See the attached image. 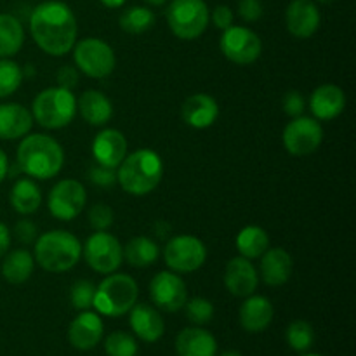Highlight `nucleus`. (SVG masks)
Segmentation results:
<instances>
[{
    "mask_svg": "<svg viewBox=\"0 0 356 356\" xmlns=\"http://www.w3.org/2000/svg\"><path fill=\"white\" fill-rule=\"evenodd\" d=\"M30 33L45 54L63 58L72 52L75 45L79 23L68 3L61 0H45L31 13Z\"/></svg>",
    "mask_w": 356,
    "mask_h": 356,
    "instance_id": "1",
    "label": "nucleus"
},
{
    "mask_svg": "<svg viewBox=\"0 0 356 356\" xmlns=\"http://www.w3.org/2000/svg\"><path fill=\"white\" fill-rule=\"evenodd\" d=\"M17 146L16 165L28 177L47 181L61 172L65 165L63 146L47 134H30L21 138Z\"/></svg>",
    "mask_w": 356,
    "mask_h": 356,
    "instance_id": "2",
    "label": "nucleus"
},
{
    "mask_svg": "<svg viewBox=\"0 0 356 356\" xmlns=\"http://www.w3.org/2000/svg\"><path fill=\"white\" fill-rule=\"evenodd\" d=\"M163 177L162 156L148 148L125 155L117 167V181L122 190L134 197H145L155 191Z\"/></svg>",
    "mask_w": 356,
    "mask_h": 356,
    "instance_id": "3",
    "label": "nucleus"
},
{
    "mask_svg": "<svg viewBox=\"0 0 356 356\" xmlns=\"http://www.w3.org/2000/svg\"><path fill=\"white\" fill-rule=\"evenodd\" d=\"M82 256V243L73 233L52 229L35 240L33 257L42 270L49 273H65L76 266Z\"/></svg>",
    "mask_w": 356,
    "mask_h": 356,
    "instance_id": "4",
    "label": "nucleus"
},
{
    "mask_svg": "<svg viewBox=\"0 0 356 356\" xmlns=\"http://www.w3.org/2000/svg\"><path fill=\"white\" fill-rule=\"evenodd\" d=\"M138 282L131 275L115 271L96 287L92 308L99 315L117 318L131 312L132 306L138 302Z\"/></svg>",
    "mask_w": 356,
    "mask_h": 356,
    "instance_id": "5",
    "label": "nucleus"
},
{
    "mask_svg": "<svg viewBox=\"0 0 356 356\" xmlns=\"http://www.w3.org/2000/svg\"><path fill=\"white\" fill-rule=\"evenodd\" d=\"M76 115V97L73 90L63 87H47L31 103V117L45 129H63L73 122Z\"/></svg>",
    "mask_w": 356,
    "mask_h": 356,
    "instance_id": "6",
    "label": "nucleus"
},
{
    "mask_svg": "<svg viewBox=\"0 0 356 356\" xmlns=\"http://www.w3.org/2000/svg\"><path fill=\"white\" fill-rule=\"evenodd\" d=\"M167 24L181 40H197L205 33L211 21L205 0H172L167 7Z\"/></svg>",
    "mask_w": 356,
    "mask_h": 356,
    "instance_id": "7",
    "label": "nucleus"
},
{
    "mask_svg": "<svg viewBox=\"0 0 356 356\" xmlns=\"http://www.w3.org/2000/svg\"><path fill=\"white\" fill-rule=\"evenodd\" d=\"M73 61L79 72L90 79H106L117 66V56L108 42L97 37H87L73 45Z\"/></svg>",
    "mask_w": 356,
    "mask_h": 356,
    "instance_id": "8",
    "label": "nucleus"
},
{
    "mask_svg": "<svg viewBox=\"0 0 356 356\" xmlns=\"http://www.w3.org/2000/svg\"><path fill=\"white\" fill-rule=\"evenodd\" d=\"M82 254L87 266L99 275L115 273L124 261V247L108 232L92 233L82 245Z\"/></svg>",
    "mask_w": 356,
    "mask_h": 356,
    "instance_id": "9",
    "label": "nucleus"
},
{
    "mask_svg": "<svg viewBox=\"0 0 356 356\" xmlns=\"http://www.w3.org/2000/svg\"><path fill=\"white\" fill-rule=\"evenodd\" d=\"M163 261L174 273H193L207 261V247L198 236L177 235L167 242Z\"/></svg>",
    "mask_w": 356,
    "mask_h": 356,
    "instance_id": "10",
    "label": "nucleus"
},
{
    "mask_svg": "<svg viewBox=\"0 0 356 356\" xmlns=\"http://www.w3.org/2000/svg\"><path fill=\"white\" fill-rule=\"evenodd\" d=\"M219 49L228 61L235 65L245 66L252 65L261 58L263 52V42L259 35L247 26L232 24L226 28L219 40Z\"/></svg>",
    "mask_w": 356,
    "mask_h": 356,
    "instance_id": "11",
    "label": "nucleus"
},
{
    "mask_svg": "<svg viewBox=\"0 0 356 356\" xmlns=\"http://www.w3.org/2000/svg\"><path fill=\"white\" fill-rule=\"evenodd\" d=\"M284 148L294 156H308L320 148L323 141V129L316 118L296 117L289 122L282 134Z\"/></svg>",
    "mask_w": 356,
    "mask_h": 356,
    "instance_id": "12",
    "label": "nucleus"
},
{
    "mask_svg": "<svg viewBox=\"0 0 356 356\" xmlns=\"http://www.w3.org/2000/svg\"><path fill=\"white\" fill-rule=\"evenodd\" d=\"M87 204V191L76 179H61L52 186L47 207L52 218L59 221H73Z\"/></svg>",
    "mask_w": 356,
    "mask_h": 356,
    "instance_id": "13",
    "label": "nucleus"
},
{
    "mask_svg": "<svg viewBox=\"0 0 356 356\" xmlns=\"http://www.w3.org/2000/svg\"><path fill=\"white\" fill-rule=\"evenodd\" d=\"M149 298L153 305L162 312H179L188 301L186 284L174 271H160L149 282Z\"/></svg>",
    "mask_w": 356,
    "mask_h": 356,
    "instance_id": "14",
    "label": "nucleus"
},
{
    "mask_svg": "<svg viewBox=\"0 0 356 356\" xmlns=\"http://www.w3.org/2000/svg\"><path fill=\"white\" fill-rule=\"evenodd\" d=\"M322 14L313 0H292L285 10V24L292 37L309 38L318 31Z\"/></svg>",
    "mask_w": 356,
    "mask_h": 356,
    "instance_id": "15",
    "label": "nucleus"
},
{
    "mask_svg": "<svg viewBox=\"0 0 356 356\" xmlns=\"http://www.w3.org/2000/svg\"><path fill=\"white\" fill-rule=\"evenodd\" d=\"M257 284H259V275L252 261L242 256L228 261L225 270V285L229 294L236 298H249L256 292Z\"/></svg>",
    "mask_w": 356,
    "mask_h": 356,
    "instance_id": "16",
    "label": "nucleus"
},
{
    "mask_svg": "<svg viewBox=\"0 0 356 356\" xmlns=\"http://www.w3.org/2000/svg\"><path fill=\"white\" fill-rule=\"evenodd\" d=\"M127 155V139L117 129H103L92 141V156L96 163L117 169Z\"/></svg>",
    "mask_w": 356,
    "mask_h": 356,
    "instance_id": "17",
    "label": "nucleus"
},
{
    "mask_svg": "<svg viewBox=\"0 0 356 356\" xmlns=\"http://www.w3.org/2000/svg\"><path fill=\"white\" fill-rule=\"evenodd\" d=\"M308 106L316 120H334L346 108V94L339 86L323 83V86L316 87L313 90L312 96H309Z\"/></svg>",
    "mask_w": 356,
    "mask_h": 356,
    "instance_id": "18",
    "label": "nucleus"
},
{
    "mask_svg": "<svg viewBox=\"0 0 356 356\" xmlns=\"http://www.w3.org/2000/svg\"><path fill=\"white\" fill-rule=\"evenodd\" d=\"M103 330L104 327L99 313H94L87 309V312L80 313L72 322V325L68 329V339L72 343V346L76 348V350H92L103 339Z\"/></svg>",
    "mask_w": 356,
    "mask_h": 356,
    "instance_id": "19",
    "label": "nucleus"
},
{
    "mask_svg": "<svg viewBox=\"0 0 356 356\" xmlns=\"http://www.w3.org/2000/svg\"><path fill=\"white\" fill-rule=\"evenodd\" d=\"M181 115H183L186 125L202 131V129H209L216 124L219 117V104L211 94L198 92L186 97L183 108H181Z\"/></svg>",
    "mask_w": 356,
    "mask_h": 356,
    "instance_id": "20",
    "label": "nucleus"
},
{
    "mask_svg": "<svg viewBox=\"0 0 356 356\" xmlns=\"http://www.w3.org/2000/svg\"><path fill=\"white\" fill-rule=\"evenodd\" d=\"M129 323L136 336L145 343H156L165 332V323L159 309L145 302L132 306L129 312Z\"/></svg>",
    "mask_w": 356,
    "mask_h": 356,
    "instance_id": "21",
    "label": "nucleus"
},
{
    "mask_svg": "<svg viewBox=\"0 0 356 356\" xmlns=\"http://www.w3.org/2000/svg\"><path fill=\"white\" fill-rule=\"evenodd\" d=\"M261 278L270 287H280L291 280L294 261L292 256L282 247H270L261 256Z\"/></svg>",
    "mask_w": 356,
    "mask_h": 356,
    "instance_id": "22",
    "label": "nucleus"
},
{
    "mask_svg": "<svg viewBox=\"0 0 356 356\" xmlns=\"http://www.w3.org/2000/svg\"><path fill=\"white\" fill-rule=\"evenodd\" d=\"M33 117L28 108L19 103L0 104V139L14 141L21 139L33 127Z\"/></svg>",
    "mask_w": 356,
    "mask_h": 356,
    "instance_id": "23",
    "label": "nucleus"
},
{
    "mask_svg": "<svg viewBox=\"0 0 356 356\" xmlns=\"http://www.w3.org/2000/svg\"><path fill=\"white\" fill-rule=\"evenodd\" d=\"M273 315L275 309L270 299L264 298V296L250 294L240 306V325L247 332H263L273 322Z\"/></svg>",
    "mask_w": 356,
    "mask_h": 356,
    "instance_id": "24",
    "label": "nucleus"
},
{
    "mask_svg": "<svg viewBox=\"0 0 356 356\" xmlns=\"http://www.w3.org/2000/svg\"><path fill=\"white\" fill-rule=\"evenodd\" d=\"M76 111H80L83 120L92 127H103L113 117V104L106 94L101 90L89 89L76 101Z\"/></svg>",
    "mask_w": 356,
    "mask_h": 356,
    "instance_id": "25",
    "label": "nucleus"
},
{
    "mask_svg": "<svg viewBox=\"0 0 356 356\" xmlns=\"http://www.w3.org/2000/svg\"><path fill=\"white\" fill-rule=\"evenodd\" d=\"M176 351L179 356H216L218 343L209 330L188 327L177 336Z\"/></svg>",
    "mask_w": 356,
    "mask_h": 356,
    "instance_id": "26",
    "label": "nucleus"
},
{
    "mask_svg": "<svg viewBox=\"0 0 356 356\" xmlns=\"http://www.w3.org/2000/svg\"><path fill=\"white\" fill-rule=\"evenodd\" d=\"M35 270V257L26 249L10 250L9 254L3 256L2 261V277L9 284L19 285L30 280Z\"/></svg>",
    "mask_w": 356,
    "mask_h": 356,
    "instance_id": "27",
    "label": "nucleus"
},
{
    "mask_svg": "<svg viewBox=\"0 0 356 356\" xmlns=\"http://www.w3.org/2000/svg\"><path fill=\"white\" fill-rule=\"evenodd\" d=\"M10 205L21 216H30L38 211L42 204V191L30 177H21L10 190Z\"/></svg>",
    "mask_w": 356,
    "mask_h": 356,
    "instance_id": "28",
    "label": "nucleus"
},
{
    "mask_svg": "<svg viewBox=\"0 0 356 356\" xmlns=\"http://www.w3.org/2000/svg\"><path fill=\"white\" fill-rule=\"evenodd\" d=\"M236 250L240 256L247 259H259L270 249V235L264 228L256 225H249L240 229L236 235Z\"/></svg>",
    "mask_w": 356,
    "mask_h": 356,
    "instance_id": "29",
    "label": "nucleus"
},
{
    "mask_svg": "<svg viewBox=\"0 0 356 356\" xmlns=\"http://www.w3.org/2000/svg\"><path fill=\"white\" fill-rule=\"evenodd\" d=\"M124 257L134 268L153 266L160 257V247L148 236H134L124 247Z\"/></svg>",
    "mask_w": 356,
    "mask_h": 356,
    "instance_id": "30",
    "label": "nucleus"
},
{
    "mask_svg": "<svg viewBox=\"0 0 356 356\" xmlns=\"http://www.w3.org/2000/svg\"><path fill=\"white\" fill-rule=\"evenodd\" d=\"M24 44L21 21L13 14H0V58H13Z\"/></svg>",
    "mask_w": 356,
    "mask_h": 356,
    "instance_id": "31",
    "label": "nucleus"
},
{
    "mask_svg": "<svg viewBox=\"0 0 356 356\" xmlns=\"http://www.w3.org/2000/svg\"><path fill=\"white\" fill-rule=\"evenodd\" d=\"M155 13L149 7L132 6L125 9L118 17V24L125 33L141 35L155 26Z\"/></svg>",
    "mask_w": 356,
    "mask_h": 356,
    "instance_id": "32",
    "label": "nucleus"
},
{
    "mask_svg": "<svg viewBox=\"0 0 356 356\" xmlns=\"http://www.w3.org/2000/svg\"><path fill=\"white\" fill-rule=\"evenodd\" d=\"M24 73L16 61L9 58H0V99L9 97L23 83Z\"/></svg>",
    "mask_w": 356,
    "mask_h": 356,
    "instance_id": "33",
    "label": "nucleus"
},
{
    "mask_svg": "<svg viewBox=\"0 0 356 356\" xmlns=\"http://www.w3.org/2000/svg\"><path fill=\"white\" fill-rule=\"evenodd\" d=\"M285 337H287V343L292 350L305 353L315 343V330H313L312 323L305 322V320H296L287 327Z\"/></svg>",
    "mask_w": 356,
    "mask_h": 356,
    "instance_id": "34",
    "label": "nucleus"
},
{
    "mask_svg": "<svg viewBox=\"0 0 356 356\" xmlns=\"http://www.w3.org/2000/svg\"><path fill=\"white\" fill-rule=\"evenodd\" d=\"M104 350L108 356H136L138 355V343L131 334L113 332L106 337Z\"/></svg>",
    "mask_w": 356,
    "mask_h": 356,
    "instance_id": "35",
    "label": "nucleus"
},
{
    "mask_svg": "<svg viewBox=\"0 0 356 356\" xmlns=\"http://www.w3.org/2000/svg\"><path fill=\"white\" fill-rule=\"evenodd\" d=\"M94 294H96V285L90 280H76L72 285V292H70V301L72 306L79 312H87L92 308Z\"/></svg>",
    "mask_w": 356,
    "mask_h": 356,
    "instance_id": "36",
    "label": "nucleus"
},
{
    "mask_svg": "<svg viewBox=\"0 0 356 356\" xmlns=\"http://www.w3.org/2000/svg\"><path fill=\"white\" fill-rule=\"evenodd\" d=\"M183 308H186V318L197 325L209 323L214 316V305L205 298H191L184 302Z\"/></svg>",
    "mask_w": 356,
    "mask_h": 356,
    "instance_id": "37",
    "label": "nucleus"
},
{
    "mask_svg": "<svg viewBox=\"0 0 356 356\" xmlns=\"http://www.w3.org/2000/svg\"><path fill=\"white\" fill-rule=\"evenodd\" d=\"M115 214L111 211L110 205L106 204H96L90 207L89 211V225L96 232H108L113 225Z\"/></svg>",
    "mask_w": 356,
    "mask_h": 356,
    "instance_id": "38",
    "label": "nucleus"
},
{
    "mask_svg": "<svg viewBox=\"0 0 356 356\" xmlns=\"http://www.w3.org/2000/svg\"><path fill=\"white\" fill-rule=\"evenodd\" d=\"M282 108L289 117H301L306 110V99L299 90H289L282 99Z\"/></svg>",
    "mask_w": 356,
    "mask_h": 356,
    "instance_id": "39",
    "label": "nucleus"
},
{
    "mask_svg": "<svg viewBox=\"0 0 356 356\" xmlns=\"http://www.w3.org/2000/svg\"><path fill=\"white\" fill-rule=\"evenodd\" d=\"M87 176H89L90 183H94L96 186H99V188H111L115 183H117V172H115V169L103 167V165H99V163L94 167H90L89 172H87Z\"/></svg>",
    "mask_w": 356,
    "mask_h": 356,
    "instance_id": "40",
    "label": "nucleus"
},
{
    "mask_svg": "<svg viewBox=\"0 0 356 356\" xmlns=\"http://www.w3.org/2000/svg\"><path fill=\"white\" fill-rule=\"evenodd\" d=\"M264 13V7L261 0H240L238 2V16L247 23L261 19Z\"/></svg>",
    "mask_w": 356,
    "mask_h": 356,
    "instance_id": "41",
    "label": "nucleus"
},
{
    "mask_svg": "<svg viewBox=\"0 0 356 356\" xmlns=\"http://www.w3.org/2000/svg\"><path fill=\"white\" fill-rule=\"evenodd\" d=\"M14 235L24 245H31L35 243V240L38 238V228L35 226V222L28 221V219H21L14 226Z\"/></svg>",
    "mask_w": 356,
    "mask_h": 356,
    "instance_id": "42",
    "label": "nucleus"
},
{
    "mask_svg": "<svg viewBox=\"0 0 356 356\" xmlns=\"http://www.w3.org/2000/svg\"><path fill=\"white\" fill-rule=\"evenodd\" d=\"M79 70L73 65H65L58 70L56 73V80H58V86L63 87V89L73 90L76 86H79Z\"/></svg>",
    "mask_w": 356,
    "mask_h": 356,
    "instance_id": "43",
    "label": "nucleus"
},
{
    "mask_svg": "<svg viewBox=\"0 0 356 356\" xmlns=\"http://www.w3.org/2000/svg\"><path fill=\"white\" fill-rule=\"evenodd\" d=\"M233 19H235V16H233V10L229 9L228 6H218L212 9L211 21L216 28H219V30L225 31L226 28L232 26Z\"/></svg>",
    "mask_w": 356,
    "mask_h": 356,
    "instance_id": "44",
    "label": "nucleus"
},
{
    "mask_svg": "<svg viewBox=\"0 0 356 356\" xmlns=\"http://www.w3.org/2000/svg\"><path fill=\"white\" fill-rule=\"evenodd\" d=\"M10 247V232L3 222H0V259L9 252Z\"/></svg>",
    "mask_w": 356,
    "mask_h": 356,
    "instance_id": "45",
    "label": "nucleus"
},
{
    "mask_svg": "<svg viewBox=\"0 0 356 356\" xmlns=\"http://www.w3.org/2000/svg\"><path fill=\"white\" fill-rule=\"evenodd\" d=\"M7 174H9V159H7L6 152L0 148V183L6 179Z\"/></svg>",
    "mask_w": 356,
    "mask_h": 356,
    "instance_id": "46",
    "label": "nucleus"
},
{
    "mask_svg": "<svg viewBox=\"0 0 356 356\" xmlns=\"http://www.w3.org/2000/svg\"><path fill=\"white\" fill-rule=\"evenodd\" d=\"M101 3L108 7V9H118V7L124 6L125 0H101Z\"/></svg>",
    "mask_w": 356,
    "mask_h": 356,
    "instance_id": "47",
    "label": "nucleus"
},
{
    "mask_svg": "<svg viewBox=\"0 0 356 356\" xmlns=\"http://www.w3.org/2000/svg\"><path fill=\"white\" fill-rule=\"evenodd\" d=\"M148 6H153V7H160L163 6V3H167V0H145Z\"/></svg>",
    "mask_w": 356,
    "mask_h": 356,
    "instance_id": "48",
    "label": "nucleus"
},
{
    "mask_svg": "<svg viewBox=\"0 0 356 356\" xmlns=\"http://www.w3.org/2000/svg\"><path fill=\"white\" fill-rule=\"evenodd\" d=\"M219 356H243L240 351H225V353H221Z\"/></svg>",
    "mask_w": 356,
    "mask_h": 356,
    "instance_id": "49",
    "label": "nucleus"
},
{
    "mask_svg": "<svg viewBox=\"0 0 356 356\" xmlns=\"http://www.w3.org/2000/svg\"><path fill=\"white\" fill-rule=\"evenodd\" d=\"M313 2H320V3H329V2H332V0H313Z\"/></svg>",
    "mask_w": 356,
    "mask_h": 356,
    "instance_id": "50",
    "label": "nucleus"
},
{
    "mask_svg": "<svg viewBox=\"0 0 356 356\" xmlns=\"http://www.w3.org/2000/svg\"><path fill=\"white\" fill-rule=\"evenodd\" d=\"M302 356H322V355H302Z\"/></svg>",
    "mask_w": 356,
    "mask_h": 356,
    "instance_id": "51",
    "label": "nucleus"
}]
</instances>
